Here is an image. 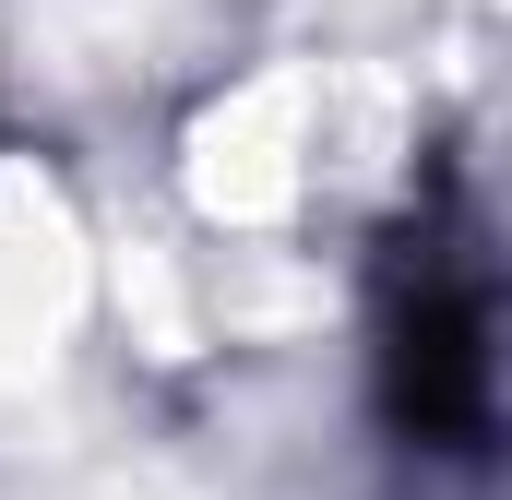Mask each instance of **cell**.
<instances>
[{
    "label": "cell",
    "mask_w": 512,
    "mask_h": 500,
    "mask_svg": "<svg viewBox=\"0 0 512 500\" xmlns=\"http://www.w3.org/2000/svg\"><path fill=\"white\" fill-rule=\"evenodd\" d=\"M382 405L405 441L429 453H477L501 417V310L477 274L453 262H405L382 310Z\"/></svg>",
    "instance_id": "6da1fadb"
}]
</instances>
